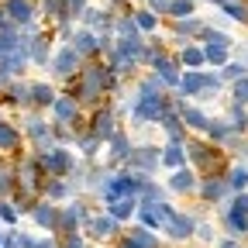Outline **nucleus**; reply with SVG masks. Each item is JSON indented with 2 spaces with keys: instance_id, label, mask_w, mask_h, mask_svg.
<instances>
[{
  "instance_id": "nucleus-1",
  "label": "nucleus",
  "mask_w": 248,
  "mask_h": 248,
  "mask_svg": "<svg viewBox=\"0 0 248 248\" xmlns=\"http://www.w3.org/2000/svg\"><path fill=\"white\" fill-rule=\"evenodd\" d=\"M172 110V104L166 97H159V93H138V100H135V121H162V114Z\"/></svg>"
},
{
  "instance_id": "nucleus-2",
  "label": "nucleus",
  "mask_w": 248,
  "mask_h": 248,
  "mask_svg": "<svg viewBox=\"0 0 248 248\" xmlns=\"http://www.w3.org/2000/svg\"><path fill=\"white\" fill-rule=\"evenodd\" d=\"M183 148H186V159H190V162H193L197 169H203V176L224 166L221 152H217L214 145H203V141H190V145H183Z\"/></svg>"
},
{
  "instance_id": "nucleus-3",
  "label": "nucleus",
  "mask_w": 248,
  "mask_h": 248,
  "mask_svg": "<svg viewBox=\"0 0 248 248\" xmlns=\"http://www.w3.org/2000/svg\"><path fill=\"white\" fill-rule=\"evenodd\" d=\"M35 159H38V166H42L45 172H52V176H69L73 166H76V159H73L66 148H48V152L35 155Z\"/></svg>"
},
{
  "instance_id": "nucleus-4",
  "label": "nucleus",
  "mask_w": 248,
  "mask_h": 248,
  "mask_svg": "<svg viewBox=\"0 0 248 248\" xmlns=\"http://www.w3.org/2000/svg\"><path fill=\"white\" fill-rule=\"evenodd\" d=\"M124 162H128V169L131 172H155V169H159V148H131V155H128V159H124Z\"/></svg>"
},
{
  "instance_id": "nucleus-5",
  "label": "nucleus",
  "mask_w": 248,
  "mask_h": 248,
  "mask_svg": "<svg viewBox=\"0 0 248 248\" xmlns=\"http://www.w3.org/2000/svg\"><path fill=\"white\" fill-rule=\"evenodd\" d=\"M90 128H93V135H97L100 141H107V138L117 131V110H114V107H100L97 114H93Z\"/></svg>"
},
{
  "instance_id": "nucleus-6",
  "label": "nucleus",
  "mask_w": 248,
  "mask_h": 248,
  "mask_svg": "<svg viewBox=\"0 0 248 248\" xmlns=\"http://www.w3.org/2000/svg\"><path fill=\"white\" fill-rule=\"evenodd\" d=\"M152 69L155 73H159V79L166 83V86H179V59H169L166 52H159V55H155L152 59Z\"/></svg>"
},
{
  "instance_id": "nucleus-7",
  "label": "nucleus",
  "mask_w": 248,
  "mask_h": 248,
  "mask_svg": "<svg viewBox=\"0 0 248 248\" xmlns=\"http://www.w3.org/2000/svg\"><path fill=\"white\" fill-rule=\"evenodd\" d=\"M231 190H228V179L224 176H214V172H207L203 176V183H200V197L207 200V203H217V200H224Z\"/></svg>"
},
{
  "instance_id": "nucleus-8",
  "label": "nucleus",
  "mask_w": 248,
  "mask_h": 248,
  "mask_svg": "<svg viewBox=\"0 0 248 248\" xmlns=\"http://www.w3.org/2000/svg\"><path fill=\"white\" fill-rule=\"evenodd\" d=\"M76 66H79V55L76 48H59L55 59H52V73L59 79H66V76H76Z\"/></svg>"
},
{
  "instance_id": "nucleus-9",
  "label": "nucleus",
  "mask_w": 248,
  "mask_h": 248,
  "mask_svg": "<svg viewBox=\"0 0 248 248\" xmlns=\"http://www.w3.org/2000/svg\"><path fill=\"white\" fill-rule=\"evenodd\" d=\"M176 110H179V117H183V124H186V131H207L210 117H207L200 107H190V104L176 100Z\"/></svg>"
},
{
  "instance_id": "nucleus-10",
  "label": "nucleus",
  "mask_w": 248,
  "mask_h": 248,
  "mask_svg": "<svg viewBox=\"0 0 248 248\" xmlns=\"http://www.w3.org/2000/svg\"><path fill=\"white\" fill-rule=\"evenodd\" d=\"M138 190V186H135V179L128 176V172H121V176H110L107 179V186H104V197L107 200H117V197H131Z\"/></svg>"
},
{
  "instance_id": "nucleus-11",
  "label": "nucleus",
  "mask_w": 248,
  "mask_h": 248,
  "mask_svg": "<svg viewBox=\"0 0 248 248\" xmlns=\"http://www.w3.org/2000/svg\"><path fill=\"white\" fill-rule=\"evenodd\" d=\"M193 190H197V172L186 169V166L172 169V176H169V193H193Z\"/></svg>"
},
{
  "instance_id": "nucleus-12",
  "label": "nucleus",
  "mask_w": 248,
  "mask_h": 248,
  "mask_svg": "<svg viewBox=\"0 0 248 248\" xmlns=\"http://www.w3.org/2000/svg\"><path fill=\"white\" fill-rule=\"evenodd\" d=\"M79 221H86V207H83V203H73V207H66V210H59V224H55V231L73 234Z\"/></svg>"
},
{
  "instance_id": "nucleus-13",
  "label": "nucleus",
  "mask_w": 248,
  "mask_h": 248,
  "mask_svg": "<svg viewBox=\"0 0 248 248\" xmlns=\"http://www.w3.org/2000/svg\"><path fill=\"white\" fill-rule=\"evenodd\" d=\"M166 228H169V238H176V241H186L193 234V228H197V221L190 214H172L169 221H166Z\"/></svg>"
},
{
  "instance_id": "nucleus-14",
  "label": "nucleus",
  "mask_w": 248,
  "mask_h": 248,
  "mask_svg": "<svg viewBox=\"0 0 248 248\" xmlns=\"http://www.w3.org/2000/svg\"><path fill=\"white\" fill-rule=\"evenodd\" d=\"M31 217H35V224H42L45 231H55V224H59V210L52 203H35L31 207Z\"/></svg>"
},
{
  "instance_id": "nucleus-15",
  "label": "nucleus",
  "mask_w": 248,
  "mask_h": 248,
  "mask_svg": "<svg viewBox=\"0 0 248 248\" xmlns=\"http://www.w3.org/2000/svg\"><path fill=\"white\" fill-rule=\"evenodd\" d=\"M159 166H169V169L186 166V148H183V141H169V148L159 152Z\"/></svg>"
},
{
  "instance_id": "nucleus-16",
  "label": "nucleus",
  "mask_w": 248,
  "mask_h": 248,
  "mask_svg": "<svg viewBox=\"0 0 248 248\" xmlns=\"http://www.w3.org/2000/svg\"><path fill=\"white\" fill-rule=\"evenodd\" d=\"M107 141H110V166L124 162V159L131 155V148H135V145L128 141V135H117V131H114V135H110Z\"/></svg>"
},
{
  "instance_id": "nucleus-17",
  "label": "nucleus",
  "mask_w": 248,
  "mask_h": 248,
  "mask_svg": "<svg viewBox=\"0 0 248 248\" xmlns=\"http://www.w3.org/2000/svg\"><path fill=\"white\" fill-rule=\"evenodd\" d=\"M52 110H55V124H73V121H76V100H73V97L52 100Z\"/></svg>"
},
{
  "instance_id": "nucleus-18",
  "label": "nucleus",
  "mask_w": 248,
  "mask_h": 248,
  "mask_svg": "<svg viewBox=\"0 0 248 248\" xmlns=\"http://www.w3.org/2000/svg\"><path fill=\"white\" fill-rule=\"evenodd\" d=\"M7 17L14 21V24H31V17H35V11H31V4L28 0H7Z\"/></svg>"
},
{
  "instance_id": "nucleus-19",
  "label": "nucleus",
  "mask_w": 248,
  "mask_h": 248,
  "mask_svg": "<svg viewBox=\"0 0 248 248\" xmlns=\"http://www.w3.org/2000/svg\"><path fill=\"white\" fill-rule=\"evenodd\" d=\"M162 128H166L169 141H186V124H183V117H179V114L166 110V114H162Z\"/></svg>"
},
{
  "instance_id": "nucleus-20",
  "label": "nucleus",
  "mask_w": 248,
  "mask_h": 248,
  "mask_svg": "<svg viewBox=\"0 0 248 248\" xmlns=\"http://www.w3.org/2000/svg\"><path fill=\"white\" fill-rule=\"evenodd\" d=\"M73 48H76V55H93V52H100V38L93 31H79L73 38Z\"/></svg>"
},
{
  "instance_id": "nucleus-21",
  "label": "nucleus",
  "mask_w": 248,
  "mask_h": 248,
  "mask_svg": "<svg viewBox=\"0 0 248 248\" xmlns=\"http://www.w3.org/2000/svg\"><path fill=\"white\" fill-rule=\"evenodd\" d=\"M86 224H90V231L97 234V238H110V234L117 231V221H114V217H86Z\"/></svg>"
},
{
  "instance_id": "nucleus-22",
  "label": "nucleus",
  "mask_w": 248,
  "mask_h": 248,
  "mask_svg": "<svg viewBox=\"0 0 248 248\" xmlns=\"http://www.w3.org/2000/svg\"><path fill=\"white\" fill-rule=\"evenodd\" d=\"M52 100H55V90L48 83H35V86H31V104H35V107H52Z\"/></svg>"
},
{
  "instance_id": "nucleus-23",
  "label": "nucleus",
  "mask_w": 248,
  "mask_h": 248,
  "mask_svg": "<svg viewBox=\"0 0 248 248\" xmlns=\"http://www.w3.org/2000/svg\"><path fill=\"white\" fill-rule=\"evenodd\" d=\"M138 221H141L148 231L162 228V217H159V210H155V203H152V200H145V203H141V210H138Z\"/></svg>"
},
{
  "instance_id": "nucleus-24",
  "label": "nucleus",
  "mask_w": 248,
  "mask_h": 248,
  "mask_svg": "<svg viewBox=\"0 0 248 248\" xmlns=\"http://www.w3.org/2000/svg\"><path fill=\"white\" fill-rule=\"evenodd\" d=\"M28 138H31V141H38V145H48L52 131H48V124H45V121L31 117V121H28Z\"/></svg>"
},
{
  "instance_id": "nucleus-25",
  "label": "nucleus",
  "mask_w": 248,
  "mask_h": 248,
  "mask_svg": "<svg viewBox=\"0 0 248 248\" xmlns=\"http://www.w3.org/2000/svg\"><path fill=\"white\" fill-rule=\"evenodd\" d=\"M203 135H210V141H231V138H234V131H231L228 121H210Z\"/></svg>"
},
{
  "instance_id": "nucleus-26",
  "label": "nucleus",
  "mask_w": 248,
  "mask_h": 248,
  "mask_svg": "<svg viewBox=\"0 0 248 248\" xmlns=\"http://www.w3.org/2000/svg\"><path fill=\"white\" fill-rule=\"evenodd\" d=\"M131 210H135V200H131V197H117V200H110V217H114V221H128Z\"/></svg>"
},
{
  "instance_id": "nucleus-27",
  "label": "nucleus",
  "mask_w": 248,
  "mask_h": 248,
  "mask_svg": "<svg viewBox=\"0 0 248 248\" xmlns=\"http://www.w3.org/2000/svg\"><path fill=\"white\" fill-rule=\"evenodd\" d=\"M124 245H128V248H159V241L152 238L148 228H145V231H131L128 238H124Z\"/></svg>"
},
{
  "instance_id": "nucleus-28",
  "label": "nucleus",
  "mask_w": 248,
  "mask_h": 248,
  "mask_svg": "<svg viewBox=\"0 0 248 248\" xmlns=\"http://www.w3.org/2000/svg\"><path fill=\"white\" fill-rule=\"evenodd\" d=\"M221 217H224L228 231H234V234H245V231H248V217H245V214H238V210H231V207H228Z\"/></svg>"
},
{
  "instance_id": "nucleus-29",
  "label": "nucleus",
  "mask_w": 248,
  "mask_h": 248,
  "mask_svg": "<svg viewBox=\"0 0 248 248\" xmlns=\"http://www.w3.org/2000/svg\"><path fill=\"white\" fill-rule=\"evenodd\" d=\"M179 66H190V69L203 66V48H197V45H183V52H179Z\"/></svg>"
},
{
  "instance_id": "nucleus-30",
  "label": "nucleus",
  "mask_w": 248,
  "mask_h": 248,
  "mask_svg": "<svg viewBox=\"0 0 248 248\" xmlns=\"http://www.w3.org/2000/svg\"><path fill=\"white\" fill-rule=\"evenodd\" d=\"M42 186H45V193H48L52 200H62V197H69V193H73V186H69V183H62V176H52V179L42 183Z\"/></svg>"
},
{
  "instance_id": "nucleus-31",
  "label": "nucleus",
  "mask_w": 248,
  "mask_h": 248,
  "mask_svg": "<svg viewBox=\"0 0 248 248\" xmlns=\"http://www.w3.org/2000/svg\"><path fill=\"white\" fill-rule=\"evenodd\" d=\"M7 104H31V86L28 83H11L7 86Z\"/></svg>"
},
{
  "instance_id": "nucleus-32",
  "label": "nucleus",
  "mask_w": 248,
  "mask_h": 248,
  "mask_svg": "<svg viewBox=\"0 0 248 248\" xmlns=\"http://www.w3.org/2000/svg\"><path fill=\"white\" fill-rule=\"evenodd\" d=\"M11 148H17V128L0 121V152H11Z\"/></svg>"
},
{
  "instance_id": "nucleus-33",
  "label": "nucleus",
  "mask_w": 248,
  "mask_h": 248,
  "mask_svg": "<svg viewBox=\"0 0 248 248\" xmlns=\"http://www.w3.org/2000/svg\"><path fill=\"white\" fill-rule=\"evenodd\" d=\"M228 190H234V193H241V190H248V169L245 166H238V169H231L228 176Z\"/></svg>"
},
{
  "instance_id": "nucleus-34",
  "label": "nucleus",
  "mask_w": 248,
  "mask_h": 248,
  "mask_svg": "<svg viewBox=\"0 0 248 248\" xmlns=\"http://www.w3.org/2000/svg\"><path fill=\"white\" fill-rule=\"evenodd\" d=\"M228 124H231V131L234 135H245L248 131V114H245V107H231V114H228Z\"/></svg>"
},
{
  "instance_id": "nucleus-35",
  "label": "nucleus",
  "mask_w": 248,
  "mask_h": 248,
  "mask_svg": "<svg viewBox=\"0 0 248 248\" xmlns=\"http://www.w3.org/2000/svg\"><path fill=\"white\" fill-rule=\"evenodd\" d=\"M197 35H200V42H207V45H231V38L224 35V31H217V28H200Z\"/></svg>"
},
{
  "instance_id": "nucleus-36",
  "label": "nucleus",
  "mask_w": 248,
  "mask_h": 248,
  "mask_svg": "<svg viewBox=\"0 0 248 248\" xmlns=\"http://www.w3.org/2000/svg\"><path fill=\"white\" fill-rule=\"evenodd\" d=\"M83 21H86V28H100V31H107V28H110L107 14H104V11H93V7H86V11H83Z\"/></svg>"
},
{
  "instance_id": "nucleus-37",
  "label": "nucleus",
  "mask_w": 248,
  "mask_h": 248,
  "mask_svg": "<svg viewBox=\"0 0 248 248\" xmlns=\"http://www.w3.org/2000/svg\"><path fill=\"white\" fill-rule=\"evenodd\" d=\"M231 100L238 107H248V76H238L234 86H231Z\"/></svg>"
},
{
  "instance_id": "nucleus-38",
  "label": "nucleus",
  "mask_w": 248,
  "mask_h": 248,
  "mask_svg": "<svg viewBox=\"0 0 248 248\" xmlns=\"http://www.w3.org/2000/svg\"><path fill=\"white\" fill-rule=\"evenodd\" d=\"M203 62L224 66V62H228V45H207V48H203Z\"/></svg>"
},
{
  "instance_id": "nucleus-39",
  "label": "nucleus",
  "mask_w": 248,
  "mask_h": 248,
  "mask_svg": "<svg viewBox=\"0 0 248 248\" xmlns=\"http://www.w3.org/2000/svg\"><path fill=\"white\" fill-rule=\"evenodd\" d=\"M135 28H138V31H155V28H159L155 11H138V14H135Z\"/></svg>"
},
{
  "instance_id": "nucleus-40",
  "label": "nucleus",
  "mask_w": 248,
  "mask_h": 248,
  "mask_svg": "<svg viewBox=\"0 0 248 248\" xmlns=\"http://www.w3.org/2000/svg\"><path fill=\"white\" fill-rule=\"evenodd\" d=\"M28 59H35V62H48V42L45 38H35V42H28Z\"/></svg>"
},
{
  "instance_id": "nucleus-41",
  "label": "nucleus",
  "mask_w": 248,
  "mask_h": 248,
  "mask_svg": "<svg viewBox=\"0 0 248 248\" xmlns=\"http://www.w3.org/2000/svg\"><path fill=\"white\" fill-rule=\"evenodd\" d=\"M221 7H224V14H231L234 21H248V7H245V4H238V0H224Z\"/></svg>"
},
{
  "instance_id": "nucleus-42",
  "label": "nucleus",
  "mask_w": 248,
  "mask_h": 248,
  "mask_svg": "<svg viewBox=\"0 0 248 248\" xmlns=\"http://www.w3.org/2000/svg\"><path fill=\"white\" fill-rule=\"evenodd\" d=\"M200 79H203V73H186V76H179L183 93H197V90H200Z\"/></svg>"
},
{
  "instance_id": "nucleus-43",
  "label": "nucleus",
  "mask_w": 248,
  "mask_h": 248,
  "mask_svg": "<svg viewBox=\"0 0 248 248\" xmlns=\"http://www.w3.org/2000/svg\"><path fill=\"white\" fill-rule=\"evenodd\" d=\"M197 31H200V21H193V14L176 21V35H197Z\"/></svg>"
},
{
  "instance_id": "nucleus-44",
  "label": "nucleus",
  "mask_w": 248,
  "mask_h": 248,
  "mask_svg": "<svg viewBox=\"0 0 248 248\" xmlns=\"http://www.w3.org/2000/svg\"><path fill=\"white\" fill-rule=\"evenodd\" d=\"M169 14H172V17H190V14H193V0H172V4H169Z\"/></svg>"
},
{
  "instance_id": "nucleus-45",
  "label": "nucleus",
  "mask_w": 248,
  "mask_h": 248,
  "mask_svg": "<svg viewBox=\"0 0 248 248\" xmlns=\"http://www.w3.org/2000/svg\"><path fill=\"white\" fill-rule=\"evenodd\" d=\"M238 76H245V66H238V62H224V66H221V79L234 83Z\"/></svg>"
},
{
  "instance_id": "nucleus-46",
  "label": "nucleus",
  "mask_w": 248,
  "mask_h": 248,
  "mask_svg": "<svg viewBox=\"0 0 248 248\" xmlns=\"http://www.w3.org/2000/svg\"><path fill=\"white\" fill-rule=\"evenodd\" d=\"M0 221H11V224H14V221H17V207L0 200Z\"/></svg>"
},
{
  "instance_id": "nucleus-47",
  "label": "nucleus",
  "mask_w": 248,
  "mask_h": 248,
  "mask_svg": "<svg viewBox=\"0 0 248 248\" xmlns=\"http://www.w3.org/2000/svg\"><path fill=\"white\" fill-rule=\"evenodd\" d=\"M14 190V176L11 172H0V197H7Z\"/></svg>"
},
{
  "instance_id": "nucleus-48",
  "label": "nucleus",
  "mask_w": 248,
  "mask_h": 248,
  "mask_svg": "<svg viewBox=\"0 0 248 248\" xmlns=\"http://www.w3.org/2000/svg\"><path fill=\"white\" fill-rule=\"evenodd\" d=\"M231 210H238V214H245V217H248V193H245V190H241V197H234Z\"/></svg>"
},
{
  "instance_id": "nucleus-49",
  "label": "nucleus",
  "mask_w": 248,
  "mask_h": 248,
  "mask_svg": "<svg viewBox=\"0 0 248 248\" xmlns=\"http://www.w3.org/2000/svg\"><path fill=\"white\" fill-rule=\"evenodd\" d=\"M62 248H86V241L73 231V234H66V241H62Z\"/></svg>"
},
{
  "instance_id": "nucleus-50",
  "label": "nucleus",
  "mask_w": 248,
  "mask_h": 248,
  "mask_svg": "<svg viewBox=\"0 0 248 248\" xmlns=\"http://www.w3.org/2000/svg\"><path fill=\"white\" fill-rule=\"evenodd\" d=\"M62 7H66V0H45V14H48V17H55Z\"/></svg>"
},
{
  "instance_id": "nucleus-51",
  "label": "nucleus",
  "mask_w": 248,
  "mask_h": 248,
  "mask_svg": "<svg viewBox=\"0 0 248 248\" xmlns=\"http://www.w3.org/2000/svg\"><path fill=\"white\" fill-rule=\"evenodd\" d=\"M148 4H152V11H169L172 0H148Z\"/></svg>"
},
{
  "instance_id": "nucleus-52",
  "label": "nucleus",
  "mask_w": 248,
  "mask_h": 248,
  "mask_svg": "<svg viewBox=\"0 0 248 248\" xmlns=\"http://www.w3.org/2000/svg\"><path fill=\"white\" fill-rule=\"evenodd\" d=\"M83 11V0H69V7H66V14H79Z\"/></svg>"
},
{
  "instance_id": "nucleus-53",
  "label": "nucleus",
  "mask_w": 248,
  "mask_h": 248,
  "mask_svg": "<svg viewBox=\"0 0 248 248\" xmlns=\"http://www.w3.org/2000/svg\"><path fill=\"white\" fill-rule=\"evenodd\" d=\"M31 248H55V245H52V241H35Z\"/></svg>"
},
{
  "instance_id": "nucleus-54",
  "label": "nucleus",
  "mask_w": 248,
  "mask_h": 248,
  "mask_svg": "<svg viewBox=\"0 0 248 248\" xmlns=\"http://www.w3.org/2000/svg\"><path fill=\"white\" fill-rule=\"evenodd\" d=\"M221 248H238V241H234V238H228V241H221Z\"/></svg>"
},
{
  "instance_id": "nucleus-55",
  "label": "nucleus",
  "mask_w": 248,
  "mask_h": 248,
  "mask_svg": "<svg viewBox=\"0 0 248 248\" xmlns=\"http://www.w3.org/2000/svg\"><path fill=\"white\" fill-rule=\"evenodd\" d=\"M0 28H7V11L0 7Z\"/></svg>"
},
{
  "instance_id": "nucleus-56",
  "label": "nucleus",
  "mask_w": 248,
  "mask_h": 248,
  "mask_svg": "<svg viewBox=\"0 0 248 248\" xmlns=\"http://www.w3.org/2000/svg\"><path fill=\"white\" fill-rule=\"evenodd\" d=\"M0 248H4V234H0Z\"/></svg>"
},
{
  "instance_id": "nucleus-57",
  "label": "nucleus",
  "mask_w": 248,
  "mask_h": 248,
  "mask_svg": "<svg viewBox=\"0 0 248 248\" xmlns=\"http://www.w3.org/2000/svg\"><path fill=\"white\" fill-rule=\"evenodd\" d=\"M214 4H224V0H214Z\"/></svg>"
},
{
  "instance_id": "nucleus-58",
  "label": "nucleus",
  "mask_w": 248,
  "mask_h": 248,
  "mask_svg": "<svg viewBox=\"0 0 248 248\" xmlns=\"http://www.w3.org/2000/svg\"><path fill=\"white\" fill-rule=\"evenodd\" d=\"M121 248H128V245H124V241H121Z\"/></svg>"
}]
</instances>
